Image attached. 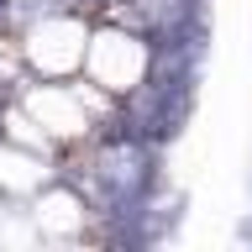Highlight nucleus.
<instances>
[{"instance_id":"f257e3e1","label":"nucleus","mask_w":252,"mask_h":252,"mask_svg":"<svg viewBox=\"0 0 252 252\" xmlns=\"http://www.w3.org/2000/svg\"><path fill=\"white\" fill-rule=\"evenodd\" d=\"M147 63H153V42H147L137 27H100V32H90L84 68H90L100 94H110V100L131 94L142 84V74H147Z\"/></svg>"}]
</instances>
